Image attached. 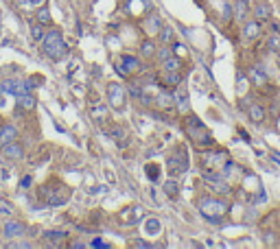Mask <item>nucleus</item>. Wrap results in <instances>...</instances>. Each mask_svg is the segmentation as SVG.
<instances>
[{"mask_svg":"<svg viewBox=\"0 0 280 249\" xmlns=\"http://www.w3.org/2000/svg\"><path fill=\"white\" fill-rule=\"evenodd\" d=\"M241 35H243L245 42H256L258 37L262 35V22L254 20V17H247L241 26Z\"/></svg>","mask_w":280,"mask_h":249,"instance_id":"11","label":"nucleus"},{"mask_svg":"<svg viewBox=\"0 0 280 249\" xmlns=\"http://www.w3.org/2000/svg\"><path fill=\"white\" fill-rule=\"evenodd\" d=\"M278 247H280V240H278Z\"/></svg>","mask_w":280,"mask_h":249,"instance_id":"39","label":"nucleus"},{"mask_svg":"<svg viewBox=\"0 0 280 249\" xmlns=\"http://www.w3.org/2000/svg\"><path fill=\"white\" fill-rule=\"evenodd\" d=\"M44 33H46V26L39 24V22H33V26H31V37H33L35 42H42Z\"/></svg>","mask_w":280,"mask_h":249,"instance_id":"32","label":"nucleus"},{"mask_svg":"<svg viewBox=\"0 0 280 249\" xmlns=\"http://www.w3.org/2000/svg\"><path fill=\"white\" fill-rule=\"evenodd\" d=\"M265 46H267V50H271V52H280V29L269 31V35H267V39H265Z\"/></svg>","mask_w":280,"mask_h":249,"instance_id":"28","label":"nucleus"},{"mask_svg":"<svg viewBox=\"0 0 280 249\" xmlns=\"http://www.w3.org/2000/svg\"><path fill=\"white\" fill-rule=\"evenodd\" d=\"M107 133H109V138H114L118 144H121V147L129 142V129H127V127H122L121 122H114V125H109L107 127Z\"/></svg>","mask_w":280,"mask_h":249,"instance_id":"22","label":"nucleus"},{"mask_svg":"<svg viewBox=\"0 0 280 249\" xmlns=\"http://www.w3.org/2000/svg\"><path fill=\"white\" fill-rule=\"evenodd\" d=\"M278 236H276V232H265V245H278Z\"/></svg>","mask_w":280,"mask_h":249,"instance_id":"36","label":"nucleus"},{"mask_svg":"<svg viewBox=\"0 0 280 249\" xmlns=\"http://www.w3.org/2000/svg\"><path fill=\"white\" fill-rule=\"evenodd\" d=\"M188 168H191V155H188L186 144L184 142L173 144L171 153L166 155V173H169V177H182Z\"/></svg>","mask_w":280,"mask_h":249,"instance_id":"4","label":"nucleus"},{"mask_svg":"<svg viewBox=\"0 0 280 249\" xmlns=\"http://www.w3.org/2000/svg\"><path fill=\"white\" fill-rule=\"evenodd\" d=\"M35 22H39V24L44 26H52V13L48 7H44V4H39L37 9H35Z\"/></svg>","mask_w":280,"mask_h":249,"instance_id":"25","label":"nucleus"},{"mask_svg":"<svg viewBox=\"0 0 280 249\" xmlns=\"http://www.w3.org/2000/svg\"><path fill=\"white\" fill-rule=\"evenodd\" d=\"M18 133H20V129H18L16 122L0 120V147H4V144L11 142V140H18Z\"/></svg>","mask_w":280,"mask_h":249,"instance_id":"19","label":"nucleus"},{"mask_svg":"<svg viewBox=\"0 0 280 249\" xmlns=\"http://www.w3.org/2000/svg\"><path fill=\"white\" fill-rule=\"evenodd\" d=\"M156 50H158V42L156 37H149V35H144V39L140 42V50H138V57L140 59H153L156 57Z\"/></svg>","mask_w":280,"mask_h":249,"instance_id":"21","label":"nucleus"},{"mask_svg":"<svg viewBox=\"0 0 280 249\" xmlns=\"http://www.w3.org/2000/svg\"><path fill=\"white\" fill-rule=\"evenodd\" d=\"M37 195L42 199L44 205H51V208H57V205H66L72 197V188L66 182H61L59 177H51L37 188Z\"/></svg>","mask_w":280,"mask_h":249,"instance_id":"3","label":"nucleus"},{"mask_svg":"<svg viewBox=\"0 0 280 249\" xmlns=\"http://www.w3.org/2000/svg\"><path fill=\"white\" fill-rule=\"evenodd\" d=\"M247 116H249V120H252V122L261 125V122H265V118H267V109L262 107L261 103H254V105H249V107H247Z\"/></svg>","mask_w":280,"mask_h":249,"instance_id":"23","label":"nucleus"},{"mask_svg":"<svg viewBox=\"0 0 280 249\" xmlns=\"http://www.w3.org/2000/svg\"><path fill=\"white\" fill-rule=\"evenodd\" d=\"M184 81V74L182 72H171V70H160L156 74V83L160 87H166V90H177Z\"/></svg>","mask_w":280,"mask_h":249,"instance_id":"9","label":"nucleus"},{"mask_svg":"<svg viewBox=\"0 0 280 249\" xmlns=\"http://www.w3.org/2000/svg\"><path fill=\"white\" fill-rule=\"evenodd\" d=\"M230 155L226 149H201L199 151V168L210 170V173H221L226 170V166L230 164Z\"/></svg>","mask_w":280,"mask_h":249,"instance_id":"5","label":"nucleus"},{"mask_svg":"<svg viewBox=\"0 0 280 249\" xmlns=\"http://www.w3.org/2000/svg\"><path fill=\"white\" fill-rule=\"evenodd\" d=\"M252 16V2L249 0H232V17L243 24Z\"/></svg>","mask_w":280,"mask_h":249,"instance_id":"17","label":"nucleus"},{"mask_svg":"<svg viewBox=\"0 0 280 249\" xmlns=\"http://www.w3.org/2000/svg\"><path fill=\"white\" fill-rule=\"evenodd\" d=\"M243 188H245V190H249V192H258V195H261V179L254 177V175H245Z\"/></svg>","mask_w":280,"mask_h":249,"instance_id":"31","label":"nucleus"},{"mask_svg":"<svg viewBox=\"0 0 280 249\" xmlns=\"http://www.w3.org/2000/svg\"><path fill=\"white\" fill-rule=\"evenodd\" d=\"M182 68H184V59L177 57L175 52L169 57V59H164L160 64V70H171V72H182Z\"/></svg>","mask_w":280,"mask_h":249,"instance_id":"24","label":"nucleus"},{"mask_svg":"<svg viewBox=\"0 0 280 249\" xmlns=\"http://www.w3.org/2000/svg\"><path fill=\"white\" fill-rule=\"evenodd\" d=\"M24 234H26V225L22 221H7L2 225V236L4 238H9V240H18V238H24Z\"/></svg>","mask_w":280,"mask_h":249,"instance_id":"15","label":"nucleus"},{"mask_svg":"<svg viewBox=\"0 0 280 249\" xmlns=\"http://www.w3.org/2000/svg\"><path fill=\"white\" fill-rule=\"evenodd\" d=\"M140 26H142L144 35H149V37H156V35L160 33V29L164 26V22H162V17H160V13H158V11H149L147 16L142 17Z\"/></svg>","mask_w":280,"mask_h":249,"instance_id":"10","label":"nucleus"},{"mask_svg":"<svg viewBox=\"0 0 280 249\" xmlns=\"http://www.w3.org/2000/svg\"><path fill=\"white\" fill-rule=\"evenodd\" d=\"M0 153L11 162H20V160H24V144L18 142V140H11V142H7L4 147H0Z\"/></svg>","mask_w":280,"mask_h":249,"instance_id":"16","label":"nucleus"},{"mask_svg":"<svg viewBox=\"0 0 280 249\" xmlns=\"http://www.w3.org/2000/svg\"><path fill=\"white\" fill-rule=\"evenodd\" d=\"M42 52L48 57V59H52V61L61 59V57L68 52V46H66V42H64V33H61L55 24H52L46 33H44V37H42Z\"/></svg>","mask_w":280,"mask_h":249,"instance_id":"6","label":"nucleus"},{"mask_svg":"<svg viewBox=\"0 0 280 249\" xmlns=\"http://www.w3.org/2000/svg\"><path fill=\"white\" fill-rule=\"evenodd\" d=\"M162 190H164V195L169 197V199H177L179 197V183H177V177H169L164 182V186H162Z\"/></svg>","mask_w":280,"mask_h":249,"instance_id":"26","label":"nucleus"},{"mask_svg":"<svg viewBox=\"0 0 280 249\" xmlns=\"http://www.w3.org/2000/svg\"><path fill=\"white\" fill-rule=\"evenodd\" d=\"M144 218V208L140 203H129L116 212V223L121 227H136Z\"/></svg>","mask_w":280,"mask_h":249,"instance_id":"8","label":"nucleus"},{"mask_svg":"<svg viewBox=\"0 0 280 249\" xmlns=\"http://www.w3.org/2000/svg\"><path fill=\"white\" fill-rule=\"evenodd\" d=\"M252 16H254V20H258V22H269L271 20V4L267 2V0H254V4H252Z\"/></svg>","mask_w":280,"mask_h":249,"instance_id":"20","label":"nucleus"},{"mask_svg":"<svg viewBox=\"0 0 280 249\" xmlns=\"http://www.w3.org/2000/svg\"><path fill=\"white\" fill-rule=\"evenodd\" d=\"M171 55H173V48H171V44H158V50H156V57H153V61L162 64V61L169 59Z\"/></svg>","mask_w":280,"mask_h":249,"instance_id":"29","label":"nucleus"},{"mask_svg":"<svg viewBox=\"0 0 280 249\" xmlns=\"http://www.w3.org/2000/svg\"><path fill=\"white\" fill-rule=\"evenodd\" d=\"M247 79L254 83V87H258V90H265L267 85H269V77H267V72L262 70L261 64H252L247 68Z\"/></svg>","mask_w":280,"mask_h":249,"instance_id":"12","label":"nucleus"},{"mask_svg":"<svg viewBox=\"0 0 280 249\" xmlns=\"http://www.w3.org/2000/svg\"><path fill=\"white\" fill-rule=\"evenodd\" d=\"M31 2H35V4H39V2H42V0H31Z\"/></svg>","mask_w":280,"mask_h":249,"instance_id":"38","label":"nucleus"},{"mask_svg":"<svg viewBox=\"0 0 280 249\" xmlns=\"http://www.w3.org/2000/svg\"><path fill=\"white\" fill-rule=\"evenodd\" d=\"M182 129L184 133H186V138L192 142V147L197 149V151H201V149H210L214 147V138L212 133H210V129L201 122L199 116H195L192 112H186L182 118Z\"/></svg>","mask_w":280,"mask_h":249,"instance_id":"1","label":"nucleus"},{"mask_svg":"<svg viewBox=\"0 0 280 249\" xmlns=\"http://www.w3.org/2000/svg\"><path fill=\"white\" fill-rule=\"evenodd\" d=\"M158 232H160V221H158V218H149V221H147V234L156 236Z\"/></svg>","mask_w":280,"mask_h":249,"instance_id":"35","label":"nucleus"},{"mask_svg":"<svg viewBox=\"0 0 280 249\" xmlns=\"http://www.w3.org/2000/svg\"><path fill=\"white\" fill-rule=\"evenodd\" d=\"M144 175H147L151 182H158V179L162 177V166L156 164V162H149V164L144 166Z\"/></svg>","mask_w":280,"mask_h":249,"instance_id":"30","label":"nucleus"},{"mask_svg":"<svg viewBox=\"0 0 280 249\" xmlns=\"http://www.w3.org/2000/svg\"><path fill=\"white\" fill-rule=\"evenodd\" d=\"M118 59L122 61V66L127 68V72L131 74V77H138L140 72H142L144 64L140 61L138 55H129V52H122V55H118Z\"/></svg>","mask_w":280,"mask_h":249,"instance_id":"18","label":"nucleus"},{"mask_svg":"<svg viewBox=\"0 0 280 249\" xmlns=\"http://www.w3.org/2000/svg\"><path fill=\"white\" fill-rule=\"evenodd\" d=\"M68 232L64 230H48L42 234V243L46 245V247H61V245L68 243Z\"/></svg>","mask_w":280,"mask_h":249,"instance_id":"14","label":"nucleus"},{"mask_svg":"<svg viewBox=\"0 0 280 249\" xmlns=\"http://www.w3.org/2000/svg\"><path fill=\"white\" fill-rule=\"evenodd\" d=\"M105 99H107L109 107L114 112H122L127 107V100H129V94H127V85L121 81H109L105 85Z\"/></svg>","mask_w":280,"mask_h":249,"instance_id":"7","label":"nucleus"},{"mask_svg":"<svg viewBox=\"0 0 280 249\" xmlns=\"http://www.w3.org/2000/svg\"><path fill=\"white\" fill-rule=\"evenodd\" d=\"M31 186V177H24L22 179V188H29Z\"/></svg>","mask_w":280,"mask_h":249,"instance_id":"37","label":"nucleus"},{"mask_svg":"<svg viewBox=\"0 0 280 249\" xmlns=\"http://www.w3.org/2000/svg\"><path fill=\"white\" fill-rule=\"evenodd\" d=\"M195 205H197L201 216L210 223H221L223 218L230 214V201L221 195H212V192L201 195L199 199L195 201Z\"/></svg>","mask_w":280,"mask_h":249,"instance_id":"2","label":"nucleus"},{"mask_svg":"<svg viewBox=\"0 0 280 249\" xmlns=\"http://www.w3.org/2000/svg\"><path fill=\"white\" fill-rule=\"evenodd\" d=\"M37 109V99H35L33 92H20L16 94V112H35Z\"/></svg>","mask_w":280,"mask_h":249,"instance_id":"13","label":"nucleus"},{"mask_svg":"<svg viewBox=\"0 0 280 249\" xmlns=\"http://www.w3.org/2000/svg\"><path fill=\"white\" fill-rule=\"evenodd\" d=\"M156 42L158 44H173L175 42V29L173 26H162L160 29V33L156 35Z\"/></svg>","mask_w":280,"mask_h":249,"instance_id":"27","label":"nucleus"},{"mask_svg":"<svg viewBox=\"0 0 280 249\" xmlns=\"http://www.w3.org/2000/svg\"><path fill=\"white\" fill-rule=\"evenodd\" d=\"M114 70H116V72L121 74V77L125 79V81H127V79H131V74L127 72V68H125V66H122V61L118 59V57H116V59H114Z\"/></svg>","mask_w":280,"mask_h":249,"instance_id":"34","label":"nucleus"},{"mask_svg":"<svg viewBox=\"0 0 280 249\" xmlns=\"http://www.w3.org/2000/svg\"><path fill=\"white\" fill-rule=\"evenodd\" d=\"M44 83V74H31L29 79H26V85H29V90L33 92L35 87H39Z\"/></svg>","mask_w":280,"mask_h":249,"instance_id":"33","label":"nucleus"}]
</instances>
